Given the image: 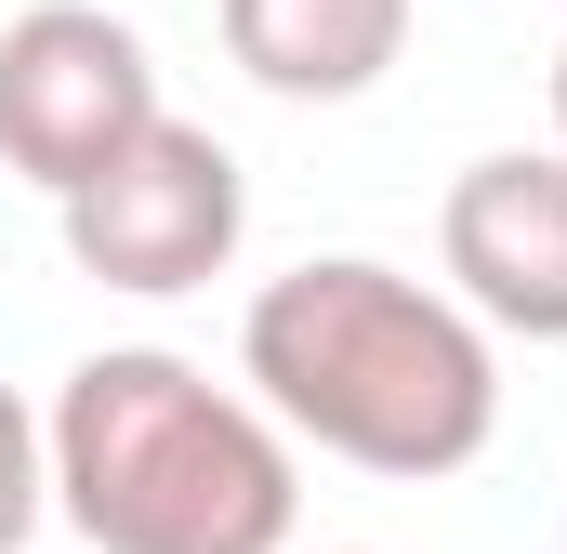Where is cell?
Wrapping results in <instances>:
<instances>
[{
  "label": "cell",
  "mask_w": 567,
  "mask_h": 554,
  "mask_svg": "<svg viewBox=\"0 0 567 554\" xmlns=\"http://www.w3.org/2000/svg\"><path fill=\"white\" fill-rule=\"evenodd\" d=\"M238 383L290 422V449H330L357 475L435 489L502 435V343L462 290L396 277L370 252H317L251 290Z\"/></svg>",
  "instance_id": "cell-1"
},
{
  "label": "cell",
  "mask_w": 567,
  "mask_h": 554,
  "mask_svg": "<svg viewBox=\"0 0 567 554\" xmlns=\"http://www.w3.org/2000/svg\"><path fill=\"white\" fill-rule=\"evenodd\" d=\"M53 515L93 554H290L303 462L251 383L172 343H106L53 397Z\"/></svg>",
  "instance_id": "cell-2"
},
{
  "label": "cell",
  "mask_w": 567,
  "mask_h": 554,
  "mask_svg": "<svg viewBox=\"0 0 567 554\" xmlns=\"http://www.w3.org/2000/svg\"><path fill=\"white\" fill-rule=\"evenodd\" d=\"M66 225V265L93 290H133V304H172V290H212L251 238V185H238V145L198 133V120H145L106 172H80L53 198Z\"/></svg>",
  "instance_id": "cell-3"
},
{
  "label": "cell",
  "mask_w": 567,
  "mask_h": 554,
  "mask_svg": "<svg viewBox=\"0 0 567 554\" xmlns=\"http://www.w3.org/2000/svg\"><path fill=\"white\" fill-rule=\"evenodd\" d=\"M145 120H158V66L106 0H40V13L0 27V158L40 198L106 172Z\"/></svg>",
  "instance_id": "cell-4"
},
{
  "label": "cell",
  "mask_w": 567,
  "mask_h": 554,
  "mask_svg": "<svg viewBox=\"0 0 567 554\" xmlns=\"http://www.w3.org/2000/svg\"><path fill=\"white\" fill-rule=\"evenodd\" d=\"M435 265L488 330L567 343V145L555 158H528V145L475 158L449 185V212H435Z\"/></svg>",
  "instance_id": "cell-5"
},
{
  "label": "cell",
  "mask_w": 567,
  "mask_h": 554,
  "mask_svg": "<svg viewBox=\"0 0 567 554\" xmlns=\"http://www.w3.org/2000/svg\"><path fill=\"white\" fill-rule=\"evenodd\" d=\"M225 53L290 106H357L410 53V0H225Z\"/></svg>",
  "instance_id": "cell-6"
},
{
  "label": "cell",
  "mask_w": 567,
  "mask_h": 554,
  "mask_svg": "<svg viewBox=\"0 0 567 554\" xmlns=\"http://www.w3.org/2000/svg\"><path fill=\"white\" fill-rule=\"evenodd\" d=\"M40 515H53V422L0 383V554L40 542Z\"/></svg>",
  "instance_id": "cell-7"
},
{
  "label": "cell",
  "mask_w": 567,
  "mask_h": 554,
  "mask_svg": "<svg viewBox=\"0 0 567 554\" xmlns=\"http://www.w3.org/2000/svg\"><path fill=\"white\" fill-rule=\"evenodd\" d=\"M555 133H567V53H555Z\"/></svg>",
  "instance_id": "cell-8"
}]
</instances>
